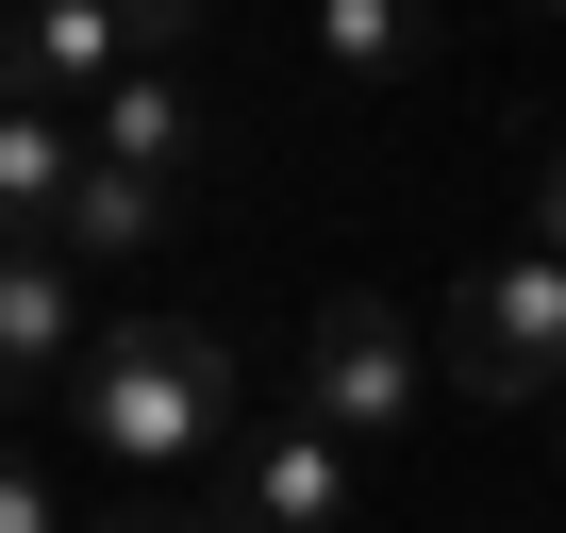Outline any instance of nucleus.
Masks as SVG:
<instances>
[{
    "instance_id": "1",
    "label": "nucleus",
    "mask_w": 566,
    "mask_h": 533,
    "mask_svg": "<svg viewBox=\"0 0 566 533\" xmlns=\"http://www.w3.org/2000/svg\"><path fill=\"white\" fill-rule=\"evenodd\" d=\"M67 417H84V450H101L134 500H167L184 467H217V450L250 433V400H233V351H217L200 317H117V334L84 351Z\"/></svg>"
},
{
    "instance_id": "2",
    "label": "nucleus",
    "mask_w": 566,
    "mask_h": 533,
    "mask_svg": "<svg viewBox=\"0 0 566 533\" xmlns=\"http://www.w3.org/2000/svg\"><path fill=\"white\" fill-rule=\"evenodd\" d=\"M433 367H450V400H549L566 417V266L549 250H516V266H467L450 284V317H433Z\"/></svg>"
},
{
    "instance_id": "3",
    "label": "nucleus",
    "mask_w": 566,
    "mask_h": 533,
    "mask_svg": "<svg viewBox=\"0 0 566 533\" xmlns=\"http://www.w3.org/2000/svg\"><path fill=\"white\" fill-rule=\"evenodd\" d=\"M367 516V450H334L317 417H250L217 450V533H350Z\"/></svg>"
},
{
    "instance_id": "4",
    "label": "nucleus",
    "mask_w": 566,
    "mask_h": 533,
    "mask_svg": "<svg viewBox=\"0 0 566 533\" xmlns=\"http://www.w3.org/2000/svg\"><path fill=\"white\" fill-rule=\"evenodd\" d=\"M283 417H317L334 450H384L400 417H417V334L384 317V301H317V334H301V400Z\"/></svg>"
},
{
    "instance_id": "5",
    "label": "nucleus",
    "mask_w": 566,
    "mask_h": 533,
    "mask_svg": "<svg viewBox=\"0 0 566 533\" xmlns=\"http://www.w3.org/2000/svg\"><path fill=\"white\" fill-rule=\"evenodd\" d=\"M84 351H101L84 266H67V250H0V433H18V400H67Z\"/></svg>"
},
{
    "instance_id": "6",
    "label": "nucleus",
    "mask_w": 566,
    "mask_h": 533,
    "mask_svg": "<svg viewBox=\"0 0 566 533\" xmlns=\"http://www.w3.org/2000/svg\"><path fill=\"white\" fill-rule=\"evenodd\" d=\"M67 184H84V117H34V101H0V250H51Z\"/></svg>"
},
{
    "instance_id": "7",
    "label": "nucleus",
    "mask_w": 566,
    "mask_h": 533,
    "mask_svg": "<svg viewBox=\"0 0 566 533\" xmlns=\"http://www.w3.org/2000/svg\"><path fill=\"white\" fill-rule=\"evenodd\" d=\"M167 217H184V184H134V167H101V150H84V184H67L51 250H67V266H134V250H167Z\"/></svg>"
},
{
    "instance_id": "8",
    "label": "nucleus",
    "mask_w": 566,
    "mask_h": 533,
    "mask_svg": "<svg viewBox=\"0 0 566 533\" xmlns=\"http://www.w3.org/2000/svg\"><path fill=\"white\" fill-rule=\"evenodd\" d=\"M84 150H101V167H134V184H184V167H200V101H184L167 67H134V84L84 117Z\"/></svg>"
},
{
    "instance_id": "9",
    "label": "nucleus",
    "mask_w": 566,
    "mask_h": 533,
    "mask_svg": "<svg viewBox=\"0 0 566 533\" xmlns=\"http://www.w3.org/2000/svg\"><path fill=\"white\" fill-rule=\"evenodd\" d=\"M317 51L350 84H400V67H433V18H417V0H317Z\"/></svg>"
},
{
    "instance_id": "10",
    "label": "nucleus",
    "mask_w": 566,
    "mask_h": 533,
    "mask_svg": "<svg viewBox=\"0 0 566 533\" xmlns=\"http://www.w3.org/2000/svg\"><path fill=\"white\" fill-rule=\"evenodd\" d=\"M0 533H67V500H51V467L0 433Z\"/></svg>"
},
{
    "instance_id": "11",
    "label": "nucleus",
    "mask_w": 566,
    "mask_h": 533,
    "mask_svg": "<svg viewBox=\"0 0 566 533\" xmlns=\"http://www.w3.org/2000/svg\"><path fill=\"white\" fill-rule=\"evenodd\" d=\"M533 250H549V266H566V134H549V150H533Z\"/></svg>"
},
{
    "instance_id": "12",
    "label": "nucleus",
    "mask_w": 566,
    "mask_h": 533,
    "mask_svg": "<svg viewBox=\"0 0 566 533\" xmlns=\"http://www.w3.org/2000/svg\"><path fill=\"white\" fill-rule=\"evenodd\" d=\"M101 533H217V516H184V500H117Z\"/></svg>"
}]
</instances>
